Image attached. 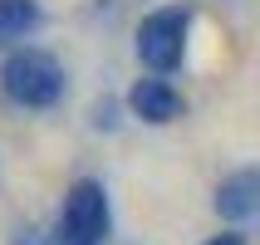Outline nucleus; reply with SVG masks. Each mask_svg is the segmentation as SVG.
I'll return each mask as SVG.
<instances>
[{"label": "nucleus", "mask_w": 260, "mask_h": 245, "mask_svg": "<svg viewBox=\"0 0 260 245\" xmlns=\"http://www.w3.org/2000/svg\"><path fill=\"white\" fill-rule=\"evenodd\" d=\"M0 88L20 108H54L64 98L69 79L49 49H10V59L0 64Z\"/></svg>", "instance_id": "f257e3e1"}, {"label": "nucleus", "mask_w": 260, "mask_h": 245, "mask_svg": "<svg viewBox=\"0 0 260 245\" xmlns=\"http://www.w3.org/2000/svg\"><path fill=\"white\" fill-rule=\"evenodd\" d=\"M206 245H246V235H236V231H221V235H211Z\"/></svg>", "instance_id": "0eeeda50"}, {"label": "nucleus", "mask_w": 260, "mask_h": 245, "mask_svg": "<svg viewBox=\"0 0 260 245\" xmlns=\"http://www.w3.org/2000/svg\"><path fill=\"white\" fill-rule=\"evenodd\" d=\"M99 128H113V103H99Z\"/></svg>", "instance_id": "6e6552de"}, {"label": "nucleus", "mask_w": 260, "mask_h": 245, "mask_svg": "<svg viewBox=\"0 0 260 245\" xmlns=\"http://www.w3.org/2000/svg\"><path fill=\"white\" fill-rule=\"evenodd\" d=\"M138 59H143L152 74H177L182 69V59H187V10H152L143 15V25H138Z\"/></svg>", "instance_id": "7ed1b4c3"}, {"label": "nucleus", "mask_w": 260, "mask_h": 245, "mask_svg": "<svg viewBox=\"0 0 260 245\" xmlns=\"http://www.w3.org/2000/svg\"><path fill=\"white\" fill-rule=\"evenodd\" d=\"M128 108L143 123H152V128H162V123H177V118L187 113V98L172 88V79H138V84L128 88Z\"/></svg>", "instance_id": "20e7f679"}, {"label": "nucleus", "mask_w": 260, "mask_h": 245, "mask_svg": "<svg viewBox=\"0 0 260 245\" xmlns=\"http://www.w3.org/2000/svg\"><path fill=\"white\" fill-rule=\"evenodd\" d=\"M113 231V211H108V191L93 177H79L64 196V216H59V245H103Z\"/></svg>", "instance_id": "f03ea898"}, {"label": "nucleus", "mask_w": 260, "mask_h": 245, "mask_svg": "<svg viewBox=\"0 0 260 245\" xmlns=\"http://www.w3.org/2000/svg\"><path fill=\"white\" fill-rule=\"evenodd\" d=\"M216 216L221 221H255L260 216V167H236L216 187Z\"/></svg>", "instance_id": "39448f33"}, {"label": "nucleus", "mask_w": 260, "mask_h": 245, "mask_svg": "<svg viewBox=\"0 0 260 245\" xmlns=\"http://www.w3.org/2000/svg\"><path fill=\"white\" fill-rule=\"evenodd\" d=\"M35 25H40L35 0H0V49H15Z\"/></svg>", "instance_id": "423d86ee"}]
</instances>
